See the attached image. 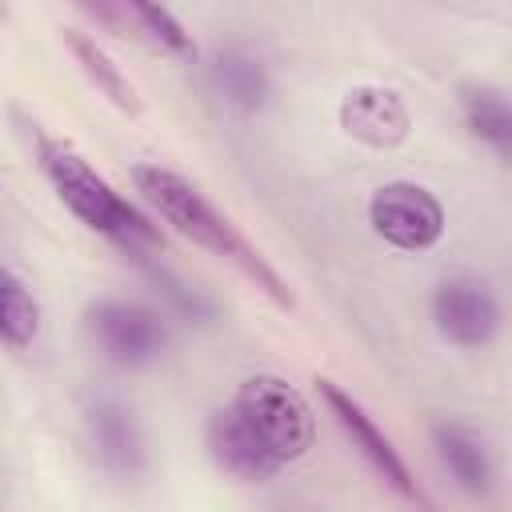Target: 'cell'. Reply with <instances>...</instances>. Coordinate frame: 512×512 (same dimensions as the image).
<instances>
[{
    "label": "cell",
    "instance_id": "6da1fadb",
    "mask_svg": "<svg viewBox=\"0 0 512 512\" xmlns=\"http://www.w3.org/2000/svg\"><path fill=\"white\" fill-rule=\"evenodd\" d=\"M132 184L136 192H144V200L192 244H200L204 252L228 260L232 268H240L280 312L296 308V292L288 288V280L268 264V256L180 172L164 168V164H132Z\"/></svg>",
    "mask_w": 512,
    "mask_h": 512
},
{
    "label": "cell",
    "instance_id": "7a4b0ae2",
    "mask_svg": "<svg viewBox=\"0 0 512 512\" xmlns=\"http://www.w3.org/2000/svg\"><path fill=\"white\" fill-rule=\"evenodd\" d=\"M40 168H44L52 192L60 196V204L84 228H92L104 240H112L116 248H124L132 260H144L156 248H164V236L156 232V224L132 200H124L68 140L40 136Z\"/></svg>",
    "mask_w": 512,
    "mask_h": 512
},
{
    "label": "cell",
    "instance_id": "3957f363",
    "mask_svg": "<svg viewBox=\"0 0 512 512\" xmlns=\"http://www.w3.org/2000/svg\"><path fill=\"white\" fill-rule=\"evenodd\" d=\"M228 408L240 420V428L260 444V452L280 468L300 460L316 440V412L304 400V392L292 388L284 376L256 372L240 380Z\"/></svg>",
    "mask_w": 512,
    "mask_h": 512
},
{
    "label": "cell",
    "instance_id": "277c9868",
    "mask_svg": "<svg viewBox=\"0 0 512 512\" xmlns=\"http://www.w3.org/2000/svg\"><path fill=\"white\" fill-rule=\"evenodd\" d=\"M84 332L96 344V352L116 368L156 364L172 340L164 312L136 300H116V296L92 300L84 308Z\"/></svg>",
    "mask_w": 512,
    "mask_h": 512
},
{
    "label": "cell",
    "instance_id": "5b68a950",
    "mask_svg": "<svg viewBox=\"0 0 512 512\" xmlns=\"http://www.w3.org/2000/svg\"><path fill=\"white\" fill-rule=\"evenodd\" d=\"M368 224L384 244L424 252L444 236V204L416 180H388L368 196Z\"/></svg>",
    "mask_w": 512,
    "mask_h": 512
},
{
    "label": "cell",
    "instance_id": "8992f818",
    "mask_svg": "<svg viewBox=\"0 0 512 512\" xmlns=\"http://www.w3.org/2000/svg\"><path fill=\"white\" fill-rule=\"evenodd\" d=\"M316 392H320V400L328 404V412L336 416V424L344 428V436L352 440V448L368 460V468L396 492V496H404V500H412V504H420V508H428V500H424V488L416 484V476H412V468H408V460L400 456V448L380 432V424L364 412V404L360 400H352V392H344L336 380H316Z\"/></svg>",
    "mask_w": 512,
    "mask_h": 512
},
{
    "label": "cell",
    "instance_id": "52a82bcc",
    "mask_svg": "<svg viewBox=\"0 0 512 512\" xmlns=\"http://www.w3.org/2000/svg\"><path fill=\"white\" fill-rule=\"evenodd\" d=\"M500 300L480 276H448L432 292V324L456 348H484L500 332Z\"/></svg>",
    "mask_w": 512,
    "mask_h": 512
},
{
    "label": "cell",
    "instance_id": "ba28073f",
    "mask_svg": "<svg viewBox=\"0 0 512 512\" xmlns=\"http://www.w3.org/2000/svg\"><path fill=\"white\" fill-rule=\"evenodd\" d=\"M336 120L344 136L376 152L400 148L412 136V112L404 96L384 84H352L336 104Z\"/></svg>",
    "mask_w": 512,
    "mask_h": 512
},
{
    "label": "cell",
    "instance_id": "9c48e42d",
    "mask_svg": "<svg viewBox=\"0 0 512 512\" xmlns=\"http://www.w3.org/2000/svg\"><path fill=\"white\" fill-rule=\"evenodd\" d=\"M84 424H88V448L108 476L136 480L148 468V440H144V428L128 404L96 400L88 408Z\"/></svg>",
    "mask_w": 512,
    "mask_h": 512
},
{
    "label": "cell",
    "instance_id": "30bf717a",
    "mask_svg": "<svg viewBox=\"0 0 512 512\" xmlns=\"http://www.w3.org/2000/svg\"><path fill=\"white\" fill-rule=\"evenodd\" d=\"M428 432H432V448H436L440 464L448 468V476L456 480V488L484 500L496 488V464H492L484 436L460 420H436Z\"/></svg>",
    "mask_w": 512,
    "mask_h": 512
},
{
    "label": "cell",
    "instance_id": "8fae6325",
    "mask_svg": "<svg viewBox=\"0 0 512 512\" xmlns=\"http://www.w3.org/2000/svg\"><path fill=\"white\" fill-rule=\"evenodd\" d=\"M204 444H208L212 464H216L224 476L240 480V484H268V480L280 476V464H272V460L260 452V444L240 428V420L232 416L228 404L208 416V424H204Z\"/></svg>",
    "mask_w": 512,
    "mask_h": 512
},
{
    "label": "cell",
    "instance_id": "7c38bea8",
    "mask_svg": "<svg viewBox=\"0 0 512 512\" xmlns=\"http://www.w3.org/2000/svg\"><path fill=\"white\" fill-rule=\"evenodd\" d=\"M64 48L72 52V60L80 64V72L88 76V84H92L112 108H120V112H128V116H140V112H144V100H140L136 84L124 76V68L108 56V48H104L92 32H84V28H64Z\"/></svg>",
    "mask_w": 512,
    "mask_h": 512
},
{
    "label": "cell",
    "instance_id": "4fadbf2b",
    "mask_svg": "<svg viewBox=\"0 0 512 512\" xmlns=\"http://www.w3.org/2000/svg\"><path fill=\"white\" fill-rule=\"evenodd\" d=\"M212 84L224 96V104L244 112V116L260 112L272 96V80H268L264 60L244 52V48H224L212 56Z\"/></svg>",
    "mask_w": 512,
    "mask_h": 512
},
{
    "label": "cell",
    "instance_id": "5bb4252c",
    "mask_svg": "<svg viewBox=\"0 0 512 512\" xmlns=\"http://www.w3.org/2000/svg\"><path fill=\"white\" fill-rule=\"evenodd\" d=\"M456 96H460V116L468 132L484 140L488 148H496V156H508L512 152V108H508L504 88L488 80H464Z\"/></svg>",
    "mask_w": 512,
    "mask_h": 512
},
{
    "label": "cell",
    "instance_id": "9a60e30c",
    "mask_svg": "<svg viewBox=\"0 0 512 512\" xmlns=\"http://www.w3.org/2000/svg\"><path fill=\"white\" fill-rule=\"evenodd\" d=\"M40 332V304L32 288L0 264V344L8 348H28Z\"/></svg>",
    "mask_w": 512,
    "mask_h": 512
},
{
    "label": "cell",
    "instance_id": "2e32d148",
    "mask_svg": "<svg viewBox=\"0 0 512 512\" xmlns=\"http://www.w3.org/2000/svg\"><path fill=\"white\" fill-rule=\"evenodd\" d=\"M124 12H128V24H136V32L148 44H156L164 56L184 60V64H196L200 60V48H196L192 32L168 8H160V4H124Z\"/></svg>",
    "mask_w": 512,
    "mask_h": 512
}]
</instances>
